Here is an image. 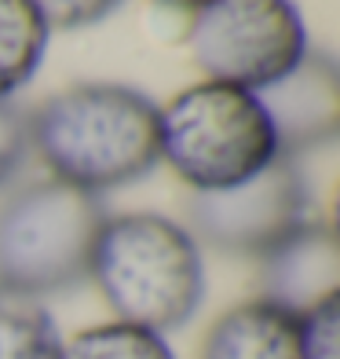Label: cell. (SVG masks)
I'll list each match as a JSON object with an SVG mask.
<instances>
[{"label": "cell", "mask_w": 340, "mask_h": 359, "mask_svg": "<svg viewBox=\"0 0 340 359\" xmlns=\"http://www.w3.org/2000/svg\"><path fill=\"white\" fill-rule=\"evenodd\" d=\"M29 151V114L0 100V187L22 169Z\"/></svg>", "instance_id": "cell-14"}, {"label": "cell", "mask_w": 340, "mask_h": 359, "mask_svg": "<svg viewBox=\"0 0 340 359\" xmlns=\"http://www.w3.org/2000/svg\"><path fill=\"white\" fill-rule=\"evenodd\" d=\"M88 279L121 323L165 337L201 304V250L183 224L157 213L106 217L92 246Z\"/></svg>", "instance_id": "cell-2"}, {"label": "cell", "mask_w": 340, "mask_h": 359, "mask_svg": "<svg viewBox=\"0 0 340 359\" xmlns=\"http://www.w3.org/2000/svg\"><path fill=\"white\" fill-rule=\"evenodd\" d=\"M157 110L150 95L125 85H73L29 114V147L55 180L99 198L161 161Z\"/></svg>", "instance_id": "cell-1"}, {"label": "cell", "mask_w": 340, "mask_h": 359, "mask_svg": "<svg viewBox=\"0 0 340 359\" xmlns=\"http://www.w3.org/2000/svg\"><path fill=\"white\" fill-rule=\"evenodd\" d=\"M59 330L37 297L0 290V359H59Z\"/></svg>", "instance_id": "cell-11"}, {"label": "cell", "mask_w": 340, "mask_h": 359, "mask_svg": "<svg viewBox=\"0 0 340 359\" xmlns=\"http://www.w3.org/2000/svg\"><path fill=\"white\" fill-rule=\"evenodd\" d=\"M48 29H77L106 19L121 0H34Z\"/></svg>", "instance_id": "cell-15"}, {"label": "cell", "mask_w": 340, "mask_h": 359, "mask_svg": "<svg viewBox=\"0 0 340 359\" xmlns=\"http://www.w3.org/2000/svg\"><path fill=\"white\" fill-rule=\"evenodd\" d=\"M201 359H304L300 319L260 297L234 304L213 323Z\"/></svg>", "instance_id": "cell-9"}, {"label": "cell", "mask_w": 340, "mask_h": 359, "mask_svg": "<svg viewBox=\"0 0 340 359\" xmlns=\"http://www.w3.org/2000/svg\"><path fill=\"white\" fill-rule=\"evenodd\" d=\"M106 213L88 191L41 180L0 205V290L48 297L88 279Z\"/></svg>", "instance_id": "cell-4"}, {"label": "cell", "mask_w": 340, "mask_h": 359, "mask_svg": "<svg viewBox=\"0 0 340 359\" xmlns=\"http://www.w3.org/2000/svg\"><path fill=\"white\" fill-rule=\"evenodd\" d=\"M307 209H311V194L297 158L278 154L267 169L238 187L190 194L187 231L194 242H208L223 253L264 257L271 246H278L285 235L311 220Z\"/></svg>", "instance_id": "cell-6"}, {"label": "cell", "mask_w": 340, "mask_h": 359, "mask_svg": "<svg viewBox=\"0 0 340 359\" xmlns=\"http://www.w3.org/2000/svg\"><path fill=\"white\" fill-rule=\"evenodd\" d=\"M59 359H176V355L161 334L118 319L103 326H88L77 337L62 341Z\"/></svg>", "instance_id": "cell-12"}, {"label": "cell", "mask_w": 340, "mask_h": 359, "mask_svg": "<svg viewBox=\"0 0 340 359\" xmlns=\"http://www.w3.org/2000/svg\"><path fill=\"white\" fill-rule=\"evenodd\" d=\"M304 359H340V297L300 319Z\"/></svg>", "instance_id": "cell-13"}, {"label": "cell", "mask_w": 340, "mask_h": 359, "mask_svg": "<svg viewBox=\"0 0 340 359\" xmlns=\"http://www.w3.org/2000/svg\"><path fill=\"white\" fill-rule=\"evenodd\" d=\"M337 297L340 242L330 224L307 220L260 257V301L304 319Z\"/></svg>", "instance_id": "cell-8"}, {"label": "cell", "mask_w": 340, "mask_h": 359, "mask_svg": "<svg viewBox=\"0 0 340 359\" xmlns=\"http://www.w3.org/2000/svg\"><path fill=\"white\" fill-rule=\"evenodd\" d=\"M48 34L52 29L34 0H0V100L37 74Z\"/></svg>", "instance_id": "cell-10"}, {"label": "cell", "mask_w": 340, "mask_h": 359, "mask_svg": "<svg viewBox=\"0 0 340 359\" xmlns=\"http://www.w3.org/2000/svg\"><path fill=\"white\" fill-rule=\"evenodd\" d=\"M161 4H169V8H187V11H194V8L208 4V0H161Z\"/></svg>", "instance_id": "cell-16"}, {"label": "cell", "mask_w": 340, "mask_h": 359, "mask_svg": "<svg viewBox=\"0 0 340 359\" xmlns=\"http://www.w3.org/2000/svg\"><path fill=\"white\" fill-rule=\"evenodd\" d=\"M157 154L194 194H208L267 169L278 140L256 92L201 81L157 110Z\"/></svg>", "instance_id": "cell-3"}, {"label": "cell", "mask_w": 340, "mask_h": 359, "mask_svg": "<svg viewBox=\"0 0 340 359\" xmlns=\"http://www.w3.org/2000/svg\"><path fill=\"white\" fill-rule=\"evenodd\" d=\"M187 44L208 81L264 92L307 55V29L293 0H208Z\"/></svg>", "instance_id": "cell-5"}, {"label": "cell", "mask_w": 340, "mask_h": 359, "mask_svg": "<svg viewBox=\"0 0 340 359\" xmlns=\"http://www.w3.org/2000/svg\"><path fill=\"white\" fill-rule=\"evenodd\" d=\"M256 100L271 118L282 158L333 143L340 133V74L337 62L318 52H307L285 77L256 92Z\"/></svg>", "instance_id": "cell-7"}]
</instances>
